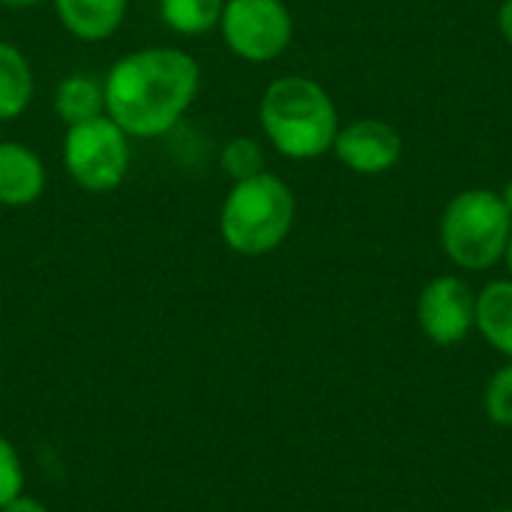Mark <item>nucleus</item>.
<instances>
[{"mask_svg":"<svg viewBox=\"0 0 512 512\" xmlns=\"http://www.w3.org/2000/svg\"><path fill=\"white\" fill-rule=\"evenodd\" d=\"M105 114L129 138H162L192 108L201 66L180 48L150 45L123 54L102 78Z\"/></svg>","mask_w":512,"mask_h":512,"instance_id":"nucleus-1","label":"nucleus"},{"mask_svg":"<svg viewBox=\"0 0 512 512\" xmlns=\"http://www.w3.org/2000/svg\"><path fill=\"white\" fill-rule=\"evenodd\" d=\"M258 120L264 138L285 159H318L333 150L339 135V111L330 93L306 75H282L267 84Z\"/></svg>","mask_w":512,"mask_h":512,"instance_id":"nucleus-2","label":"nucleus"},{"mask_svg":"<svg viewBox=\"0 0 512 512\" xmlns=\"http://www.w3.org/2000/svg\"><path fill=\"white\" fill-rule=\"evenodd\" d=\"M294 216L297 198L291 186L282 177L261 171L228 189L219 210V234L231 252L258 258L288 240Z\"/></svg>","mask_w":512,"mask_h":512,"instance_id":"nucleus-3","label":"nucleus"},{"mask_svg":"<svg viewBox=\"0 0 512 512\" xmlns=\"http://www.w3.org/2000/svg\"><path fill=\"white\" fill-rule=\"evenodd\" d=\"M512 216L501 195L489 189L459 192L441 219V246L462 270H489L507 255Z\"/></svg>","mask_w":512,"mask_h":512,"instance_id":"nucleus-4","label":"nucleus"},{"mask_svg":"<svg viewBox=\"0 0 512 512\" xmlns=\"http://www.w3.org/2000/svg\"><path fill=\"white\" fill-rule=\"evenodd\" d=\"M60 159L78 189L93 195L114 192L132 165L129 135L108 114H99L93 120L66 126Z\"/></svg>","mask_w":512,"mask_h":512,"instance_id":"nucleus-5","label":"nucleus"},{"mask_svg":"<svg viewBox=\"0 0 512 512\" xmlns=\"http://www.w3.org/2000/svg\"><path fill=\"white\" fill-rule=\"evenodd\" d=\"M219 30L234 57L270 63L291 45L294 18L285 0H225Z\"/></svg>","mask_w":512,"mask_h":512,"instance_id":"nucleus-6","label":"nucleus"},{"mask_svg":"<svg viewBox=\"0 0 512 512\" xmlns=\"http://www.w3.org/2000/svg\"><path fill=\"white\" fill-rule=\"evenodd\" d=\"M477 297L471 285L459 276H438L432 279L417 303V318L423 333L435 345H456L474 327Z\"/></svg>","mask_w":512,"mask_h":512,"instance_id":"nucleus-7","label":"nucleus"},{"mask_svg":"<svg viewBox=\"0 0 512 512\" xmlns=\"http://www.w3.org/2000/svg\"><path fill=\"white\" fill-rule=\"evenodd\" d=\"M333 153L357 174H384L402 159V135L384 120H354L333 141Z\"/></svg>","mask_w":512,"mask_h":512,"instance_id":"nucleus-8","label":"nucleus"},{"mask_svg":"<svg viewBox=\"0 0 512 512\" xmlns=\"http://www.w3.org/2000/svg\"><path fill=\"white\" fill-rule=\"evenodd\" d=\"M45 186V162L18 141H0V207H30Z\"/></svg>","mask_w":512,"mask_h":512,"instance_id":"nucleus-9","label":"nucleus"},{"mask_svg":"<svg viewBox=\"0 0 512 512\" xmlns=\"http://www.w3.org/2000/svg\"><path fill=\"white\" fill-rule=\"evenodd\" d=\"M54 15L66 33L81 42L111 39L129 12V0H51Z\"/></svg>","mask_w":512,"mask_h":512,"instance_id":"nucleus-10","label":"nucleus"},{"mask_svg":"<svg viewBox=\"0 0 512 512\" xmlns=\"http://www.w3.org/2000/svg\"><path fill=\"white\" fill-rule=\"evenodd\" d=\"M36 96V78L24 51L0 39V123L18 120Z\"/></svg>","mask_w":512,"mask_h":512,"instance_id":"nucleus-11","label":"nucleus"},{"mask_svg":"<svg viewBox=\"0 0 512 512\" xmlns=\"http://www.w3.org/2000/svg\"><path fill=\"white\" fill-rule=\"evenodd\" d=\"M474 327L501 354L512 357V279H501L483 288L474 309Z\"/></svg>","mask_w":512,"mask_h":512,"instance_id":"nucleus-12","label":"nucleus"},{"mask_svg":"<svg viewBox=\"0 0 512 512\" xmlns=\"http://www.w3.org/2000/svg\"><path fill=\"white\" fill-rule=\"evenodd\" d=\"M54 111L66 126L105 114V87L90 75H66L54 90Z\"/></svg>","mask_w":512,"mask_h":512,"instance_id":"nucleus-13","label":"nucleus"},{"mask_svg":"<svg viewBox=\"0 0 512 512\" xmlns=\"http://www.w3.org/2000/svg\"><path fill=\"white\" fill-rule=\"evenodd\" d=\"M225 0H159L162 21L180 36H204L219 27Z\"/></svg>","mask_w":512,"mask_h":512,"instance_id":"nucleus-14","label":"nucleus"},{"mask_svg":"<svg viewBox=\"0 0 512 512\" xmlns=\"http://www.w3.org/2000/svg\"><path fill=\"white\" fill-rule=\"evenodd\" d=\"M219 162H222V171L231 177V183L237 180H249L261 171H267V156H264V147L249 138V135H237L231 138L222 153H219Z\"/></svg>","mask_w":512,"mask_h":512,"instance_id":"nucleus-15","label":"nucleus"},{"mask_svg":"<svg viewBox=\"0 0 512 512\" xmlns=\"http://www.w3.org/2000/svg\"><path fill=\"white\" fill-rule=\"evenodd\" d=\"M486 414L498 426H512V363L504 366L486 390Z\"/></svg>","mask_w":512,"mask_h":512,"instance_id":"nucleus-16","label":"nucleus"},{"mask_svg":"<svg viewBox=\"0 0 512 512\" xmlns=\"http://www.w3.org/2000/svg\"><path fill=\"white\" fill-rule=\"evenodd\" d=\"M24 489V471L18 462V453L6 438H0V507L15 501Z\"/></svg>","mask_w":512,"mask_h":512,"instance_id":"nucleus-17","label":"nucleus"},{"mask_svg":"<svg viewBox=\"0 0 512 512\" xmlns=\"http://www.w3.org/2000/svg\"><path fill=\"white\" fill-rule=\"evenodd\" d=\"M0 512H48L39 501H33V498H24V495H18L15 501H9L6 507H0Z\"/></svg>","mask_w":512,"mask_h":512,"instance_id":"nucleus-18","label":"nucleus"},{"mask_svg":"<svg viewBox=\"0 0 512 512\" xmlns=\"http://www.w3.org/2000/svg\"><path fill=\"white\" fill-rule=\"evenodd\" d=\"M498 27L504 33V39L512 45V0L501 3V9H498Z\"/></svg>","mask_w":512,"mask_h":512,"instance_id":"nucleus-19","label":"nucleus"},{"mask_svg":"<svg viewBox=\"0 0 512 512\" xmlns=\"http://www.w3.org/2000/svg\"><path fill=\"white\" fill-rule=\"evenodd\" d=\"M39 3H45V0H0V6H6V9H33Z\"/></svg>","mask_w":512,"mask_h":512,"instance_id":"nucleus-20","label":"nucleus"},{"mask_svg":"<svg viewBox=\"0 0 512 512\" xmlns=\"http://www.w3.org/2000/svg\"><path fill=\"white\" fill-rule=\"evenodd\" d=\"M501 201L507 204V210H510V216H512V180L504 186V192H501Z\"/></svg>","mask_w":512,"mask_h":512,"instance_id":"nucleus-21","label":"nucleus"},{"mask_svg":"<svg viewBox=\"0 0 512 512\" xmlns=\"http://www.w3.org/2000/svg\"><path fill=\"white\" fill-rule=\"evenodd\" d=\"M504 258H507V264H510V270H512V237H510V246H507V255H504Z\"/></svg>","mask_w":512,"mask_h":512,"instance_id":"nucleus-22","label":"nucleus"},{"mask_svg":"<svg viewBox=\"0 0 512 512\" xmlns=\"http://www.w3.org/2000/svg\"><path fill=\"white\" fill-rule=\"evenodd\" d=\"M498 512H512V510H498Z\"/></svg>","mask_w":512,"mask_h":512,"instance_id":"nucleus-23","label":"nucleus"}]
</instances>
